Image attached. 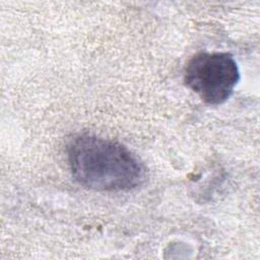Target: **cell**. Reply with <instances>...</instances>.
Returning <instances> with one entry per match:
<instances>
[{
	"mask_svg": "<svg viewBox=\"0 0 260 260\" xmlns=\"http://www.w3.org/2000/svg\"><path fill=\"white\" fill-rule=\"evenodd\" d=\"M67 158L74 180L94 191H130L145 178L143 164L127 147L88 133L69 141Z\"/></svg>",
	"mask_w": 260,
	"mask_h": 260,
	"instance_id": "6da1fadb",
	"label": "cell"
},
{
	"mask_svg": "<svg viewBox=\"0 0 260 260\" xmlns=\"http://www.w3.org/2000/svg\"><path fill=\"white\" fill-rule=\"evenodd\" d=\"M239 79L238 65L229 53L199 52L191 57L184 70L186 86L209 105L224 103Z\"/></svg>",
	"mask_w": 260,
	"mask_h": 260,
	"instance_id": "7a4b0ae2",
	"label": "cell"
}]
</instances>
